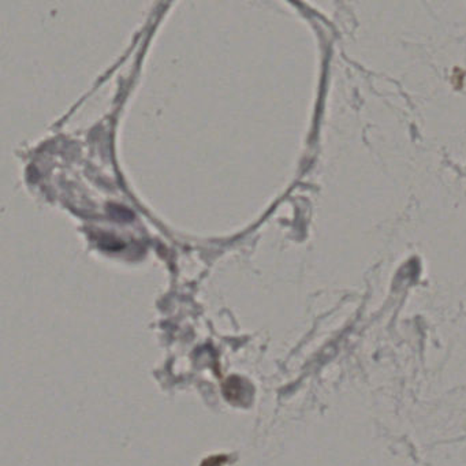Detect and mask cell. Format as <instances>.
<instances>
[{
	"label": "cell",
	"mask_w": 466,
	"mask_h": 466,
	"mask_svg": "<svg viewBox=\"0 0 466 466\" xmlns=\"http://www.w3.org/2000/svg\"><path fill=\"white\" fill-rule=\"evenodd\" d=\"M248 390L243 387V381L238 378H231L225 384V396L228 401H241L246 397Z\"/></svg>",
	"instance_id": "cell-1"
}]
</instances>
